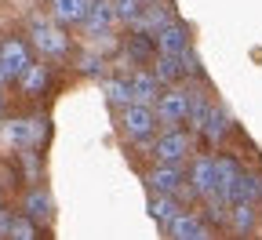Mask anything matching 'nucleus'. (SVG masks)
Masks as SVG:
<instances>
[{
	"label": "nucleus",
	"instance_id": "obj_1",
	"mask_svg": "<svg viewBox=\"0 0 262 240\" xmlns=\"http://www.w3.org/2000/svg\"><path fill=\"white\" fill-rule=\"evenodd\" d=\"M29 40L40 51V58H66L70 55V37H66L62 29H55L51 22H44V18H37L29 26Z\"/></svg>",
	"mask_w": 262,
	"mask_h": 240
},
{
	"label": "nucleus",
	"instance_id": "obj_2",
	"mask_svg": "<svg viewBox=\"0 0 262 240\" xmlns=\"http://www.w3.org/2000/svg\"><path fill=\"white\" fill-rule=\"evenodd\" d=\"M189 186L196 197H211L222 193V171H219V157H196L189 167Z\"/></svg>",
	"mask_w": 262,
	"mask_h": 240
},
{
	"label": "nucleus",
	"instance_id": "obj_3",
	"mask_svg": "<svg viewBox=\"0 0 262 240\" xmlns=\"http://www.w3.org/2000/svg\"><path fill=\"white\" fill-rule=\"evenodd\" d=\"M80 26L88 29V37H110V33H113V26H117L113 4H110V0H88Z\"/></svg>",
	"mask_w": 262,
	"mask_h": 240
},
{
	"label": "nucleus",
	"instance_id": "obj_4",
	"mask_svg": "<svg viewBox=\"0 0 262 240\" xmlns=\"http://www.w3.org/2000/svg\"><path fill=\"white\" fill-rule=\"evenodd\" d=\"M153 127H157L153 106H142V102H127V106H124V131H127L135 142H139V139H149Z\"/></svg>",
	"mask_w": 262,
	"mask_h": 240
},
{
	"label": "nucleus",
	"instance_id": "obj_5",
	"mask_svg": "<svg viewBox=\"0 0 262 240\" xmlns=\"http://www.w3.org/2000/svg\"><path fill=\"white\" fill-rule=\"evenodd\" d=\"M4 135H8V142H11L15 149L40 146V139H44V120H37V117H18V120H11V124L4 127Z\"/></svg>",
	"mask_w": 262,
	"mask_h": 240
},
{
	"label": "nucleus",
	"instance_id": "obj_6",
	"mask_svg": "<svg viewBox=\"0 0 262 240\" xmlns=\"http://www.w3.org/2000/svg\"><path fill=\"white\" fill-rule=\"evenodd\" d=\"M186 102H189V91L171 88V91L157 95L153 113H157V120H164V124H179V120H186Z\"/></svg>",
	"mask_w": 262,
	"mask_h": 240
},
{
	"label": "nucleus",
	"instance_id": "obj_7",
	"mask_svg": "<svg viewBox=\"0 0 262 240\" xmlns=\"http://www.w3.org/2000/svg\"><path fill=\"white\" fill-rule=\"evenodd\" d=\"M153 153H157V160H164V164H182V160L189 157V135H186V131L160 135V139L153 142Z\"/></svg>",
	"mask_w": 262,
	"mask_h": 240
},
{
	"label": "nucleus",
	"instance_id": "obj_8",
	"mask_svg": "<svg viewBox=\"0 0 262 240\" xmlns=\"http://www.w3.org/2000/svg\"><path fill=\"white\" fill-rule=\"evenodd\" d=\"M157 48H160V55H182L186 48H189V33H186V26L179 22V18H168L157 33Z\"/></svg>",
	"mask_w": 262,
	"mask_h": 240
},
{
	"label": "nucleus",
	"instance_id": "obj_9",
	"mask_svg": "<svg viewBox=\"0 0 262 240\" xmlns=\"http://www.w3.org/2000/svg\"><path fill=\"white\" fill-rule=\"evenodd\" d=\"M29 66V48L22 40H4L0 44V70L8 80H18V73Z\"/></svg>",
	"mask_w": 262,
	"mask_h": 240
},
{
	"label": "nucleus",
	"instance_id": "obj_10",
	"mask_svg": "<svg viewBox=\"0 0 262 240\" xmlns=\"http://www.w3.org/2000/svg\"><path fill=\"white\" fill-rule=\"evenodd\" d=\"M149 186H153V193H171V197H179L182 193V171H179V164H157L153 171H149Z\"/></svg>",
	"mask_w": 262,
	"mask_h": 240
},
{
	"label": "nucleus",
	"instance_id": "obj_11",
	"mask_svg": "<svg viewBox=\"0 0 262 240\" xmlns=\"http://www.w3.org/2000/svg\"><path fill=\"white\" fill-rule=\"evenodd\" d=\"M168 233H171L175 240H208V236H211L208 222H201L196 215H182V211L168 222Z\"/></svg>",
	"mask_w": 262,
	"mask_h": 240
},
{
	"label": "nucleus",
	"instance_id": "obj_12",
	"mask_svg": "<svg viewBox=\"0 0 262 240\" xmlns=\"http://www.w3.org/2000/svg\"><path fill=\"white\" fill-rule=\"evenodd\" d=\"M168 18H171V15H168V8H164L160 0H146V4H142V11L135 15V22H131V29L149 33V37H153V33H157L164 22H168Z\"/></svg>",
	"mask_w": 262,
	"mask_h": 240
},
{
	"label": "nucleus",
	"instance_id": "obj_13",
	"mask_svg": "<svg viewBox=\"0 0 262 240\" xmlns=\"http://www.w3.org/2000/svg\"><path fill=\"white\" fill-rule=\"evenodd\" d=\"M51 215H55V200H51V193L48 189H29L26 193V219H33V222H51Z\"/></svg>",
	"mask_w": 262,
	"mask_h": 240
},
{
	"label": "nucleus",
	"instance_id": "obj_14",
	"mask_svg": "<svg viewBox=\"0 0 262 240\" xmlns=\"http://www.w3.org/2000/svg\"><path fill=\"white\" fill-rule=\"evenodd\" d=\"M160 80H157V73H135L131 77V102H142V106H153L157 102V95H160Z\"/></svg>",
	"mask_w": 262,
	"mask_h": 240
},
{
	"label": "nucleus",
	"instance_id": "obj_15",
	"mask_svg": "<svg viewBox=\"0 0 262 240\" xmlns=\"http://www.w3.org/2000/svg\"><path fill=\"white\" fill-rule=\"evenodd\" d=\"M226 127H229V117H226V110H219V106H208V113H204V120H201V131L208 142H219L222 135H226Z\"/></svg>",
	"mask_w": 262,
	"mask_h": 240
},
{
	"label": "nucleus",
	"instance_id": "obj_16",
	"mask_svg": "<svg viewBox=\"0 0 262 240\" xmlns=\"http://www.w3.org/2000/svg\"><path fill=\"white\" fill-rule=\"evenodd\" d=\"M84 8H88V0H51V15L62 26H77L84 18Z\"/></svg>",
	"mask_w": 262,
	"mask_h": 240
},
{
	"label": "nucleus",
	"instance_id": "obj_17",
	"mask_svg": "<svg viewBox=\"0 0 262 240\" xmlns=\"http://www.w3.org/2000/svg\"><path fill=\"white\" fill-rule=\"evenodd\" d=\"M18 84H22V91H26V95H40V91L48 88V66L29 62L26 70L18 73Z\"/></svg>",
	"mask_w": 262,
	"mask_h": 240
},
{
	"label": "nucleus",
	"instance_id": "obj_18",
	"mask_svg": "<svg viewBox=\"0 0 262 240\" xmlns=\"http://www.w3.org/2000/svg\"><path fill=\"white\" fill-rule=\"evenodd\" d=\"M229 226H233L237 233H251L255 229V204L248 200H237V204H229Z\"/></svg>",
	"mask_w": 262,
	"mask_h": 240
},
{
	"label": "nucleus",
	"instance_id": "obj_19",
	"mask_svg": "<svg viewBox=\"0 0 262 240\" xmlns=\"http://www.w3.org/2000/svg\"><path fill=\"white\" fill-rule=\"evenodd\" d=\"M179 211H182V208H179V200H175L171 193H157V197L149 200V215H153L157 222H164V226H168Z\"/></svg>",
	"mask_w": 262,
	"mask_h": 240
},
{
	"label": "nucleus",
	"instance_id": "obj_20",
	"mask_svg": "<svg viewBox=\"0 0 262 240\" xmlns=\"http://www.w3.org/2000/svg\"><path fill=\"white\" fill-rule=\"evenodd\" d=\"M153 73H157V80H160V84H175V80H182V66H179V55H160Z\"/></svg>",
	"mask_w": 262,
	"mask_h": 240
},
{
	"label": "nucleus",
	"instance_id": "obj_21",
	"mask_svg": "<svg viewBox=\"0 0 262 240\" xmlns=\"http://www.w3.org/2000/svg\"><path fill=\"white\" fill-rule=\"evenodd\" d=\"M106 98L113 102V106H127L131 102V80H124V77H113V80H106Z\"/></svg>",
	"mask_w": 262,
	"mask_h": 240
},
{
	"label": "nucleus",
	"instance_id": "obj_22",
	"mask_svg": "<svg viewBox=\"0 0 262 240\" xmlns=\"http://www.w3.org/2000/svg\"><path fill=\"white\" fill-rule=\"evenodd\" d=\"M157 51V40H149V33H131V40H127V55H139V58H149Z\"/></svg>",
	"mask_w": 262,
	"mask_h": 240
},
{
	"label": "nucleus",
	"instance_id": "obj_23",
	"mask_svg": "<svg viewBox=\"0 0 262 240\" xmlns=\"http://www.w3.org/2000/svg\"><path fill=\"white\" fill-rule=\"evenodd\" d=\"M110 4H113V15H117V22H135V15L142 11V4H146V0H110Z\"/></svg>",
	"mask_w": 262,
	"mask_h": 240
},
{
	"label": "nucleus",
	"instance_id": "obj_24",
	"mask_svg": "<svg viewBox=\"0 0 262 240\" xmlns=\"http://www.w3.org/2000/svg\"><path fill=\"white\" fill-rule=\"evenodd\" d=\"M8 236L11 240H33V236H37V222H33V219H11L8 222Z\"/></svg>",
	"mask_w": 262,
	"mask_h": 240
},
{
	"label": "nucleus",
	"instance_id": "obj_25",
	"mask_svg": "<svg viewBox=\"0 0 262 240\" xmlns=\"http://www.w3.org/2000/svg\"><path fill=\"white\" fill-rule=\"evenodd\" d=\"M179 66H182V77H201V73H204V66H201V58H196L193 48H186V51L179 55Z\"/></svg>",
	"mask_w": 262,
	"mask_h": 240
},
{
	"label": "nucleus",
	"instance_id": "obj_26",
	"mask_svg": "<svg viewBox=\"0 0 262 240\" xmlns=\"http://www.w3.org/2000/svg\"><path fill=\"white\" fill-rule=\"evenodd\" d=\"M80 73H102V58H98V55H84L80 58Z\"/></svg>",
	"mask_w": 262,
	"mask_h": 240
},
{
	"label": "nucleus",
	"instance_id": "obj_27",
	"mask_svg": "<svg viewBox=\"0 0 262 240\" xmlns=\"http://www.w3.org/2000/svg\"><path fill=\"white\" fill-rule=\"evenodd\" d=\"M4 84H8V77H4V70H0V88H4Z\"/></svg>",
	"mask_w": 262,
	"mask_h": 240
}]
</instances>
